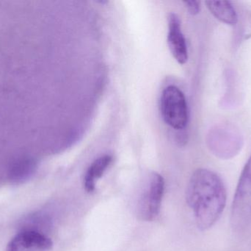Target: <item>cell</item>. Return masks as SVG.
I'll return each instance as SVG.
<instances>
[{
	"label": "cell",
	"mask_w": 251,
	"mask_h": 251,
	"mask_svg": "<svg viewBox=\"0 0 251 251\" xmlns=\"http://www.w3.org/2000/svg\"><path fill=\"white\" fill-rule=\"evenodd\" d=\"M187 201L199 228H210L222 215L226 203L222 180L209 169L195 171L187 186Z\"/></svg>",
	"instance_id": "6da1fadb"
},
{
	"label": "cell",
	"mask_w": 251,
	"mask_h": 251,
	"mask_svg": "<svg viewBox=\"0 0 251 251\" xmlns=\"http://www.w3.org/2000/svg\"><path fill=\"white\" fill-rule=\"evenodd\" d=\"M159 108L167 125L177 131L186 128L188 123V107L184 93L178 87L168 85L164 88Z\"/></svg>",
	"instance_id": "7a4b0ae2"
},
{
	"label": "cell",
	"mask_w": 251,
	"mask_h": 251,
	"mask_svg": "<svg viewBox=\"0 0 251 251\" xmlns=\"http://www.w3.org/2000/svg\"><path fill=\"white\" fill-rule=\"evenodd\" d=\"M165 191V181L157 172H151L143 183L137 201V215L144 221H153L159 216Z\"/></svg>",
	"instance_id": "3957f363"
},
{
	"label": "cell",
	"mask_w": 251,
	"mask_h": 251,
	"mask_svg": "<svg viewBox=\"0 0 251 251\" xmlns=\"http://www.w3.org/2000/svg\"><path fill=\"white\" fill-rule=\"evenodd\" d=\"M231 222L235 228L247 226L251 222V157L242 172L231 211Z\"/></svg>",
	"instance_id": "277c9868"
},
{
	"label": "cell",
	"mask_w": 251,
	"mask_h": 251,
	"mask_svg": "<svg viewBox=\"0 0 251 251\" xmlns=\"http://www.w3.org/2000/svg\"><path fill=\"white\" fill-rule=\"evenodd\" d=\"M52 242L40 231L24 228L7 245V251H44L50 250Z\"/></svg>",
	"instance_id": "5b68a950"
},
{
	"label": "cell",
	"mask_w": 251,
	"mask_h": 251,
	"mask_svg": "<svg viewBox=\"0 0 251 251\" xmlns=\"http://www.w3.org/2000/svg\"><path fill=\"white\" fill-rule=\"evenodd\" d=\"M168 44L170 51L180 64H185L188 60L187 43L181 28L179 17L175 13L168 16Z\"/></svg>",
	"instance_id": "8992f818"
},
{
	"label": "cell",
	"mask_w": 251,
	"mask_h": 251,
	"mask_svg": "<svg viewBox=\"0 0 251 251\" xmlns=\"http://www.w3.org/2000/svg\"><path fill=\"white\" fill-rule=\"evenodd\" d=\"M113 161V156L104 155L96 159L90 165L84 177V187L88 193H92L95 191L97 181L102 177Z\"/></svg>",
	"instance_id": "52a82bcc"
},
{
	"label": "cell",
	"mask_w": 251,
	"mask_h": 251,
	"mask_svg": "<svg viewBox=\"0 0 251 251\" xmlns=\"http://www.w3.org/2000/svg\"><path fill=\"white\" fill-rule=\"evenodd\" d=\"M206 7L218 20L228 25H235L238 21L234 6L228 1H206Z\"/></svg>",
	"instance_id": "ba28073f"
},
{
	"label": "cell",
	"mask_w": 251,
	"mask_h": 251,
	"mask_svg": "<svg viewBox=\"0 0 251 251\" xmlns=\"http://www.w3.org/2000/svg\"><path fill=\"white\" fill-rule=\"evenodd\" d=\"M36 169V163L33 159L25 158L19 159L13 164L10 169V179L16 184H20L29 179Z\"/></svg>",
	"instance_id": "9c48e42d"
},
{
	"label": "cell",
	"mask_w": 251,
	"mask_h": 251,
	"mask_svg": "<svg viewBox=\"0 0 251 251\" xmlns=\"http://www.w3.org/2000/svg\"><path fill=\"white\" fill-rule=\"evenodd\" d=\"M187 7L189 13L192 15H197L200 12L201 3L199 1H184Z\"/></svg>",
	"instance_id": "30bf717a"
}]
</instances>
